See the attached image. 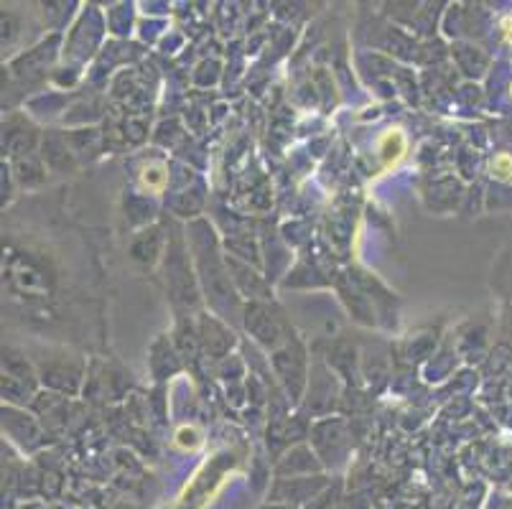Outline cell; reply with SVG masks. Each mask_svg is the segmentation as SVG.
<instances>
[{"mask_svg": "<svg viewBox=\"0 0 512 509\" xmlns=\"http://www.w3.org/2000/svg\"><path fill=\"white\" fill-rule=\"evenodd\" d=\"M164 184H166L164 168L153 166L151 171H148V168H146V174H143V186H146V189L161 191V189H164Z\"/></svg>", "mask_w": 512, "mask_h": 509, "instance_id": "1", "label": "cell"}, {"mask_svg": "<svg viewBox=\"0 0 512 509\" xmlns=\"http://www.w3.org/2000/svg\"><path fill=\"white\" fill-rule=\"evenodd\" d=\"M492 171H495V176H500V179H512V158L507 156V153L497 156L495 161H492Z\"/></svg>", "mask_w": 512, "mask_h": 509, "instance_id": "2", "label": "cell"}]
</instances>
